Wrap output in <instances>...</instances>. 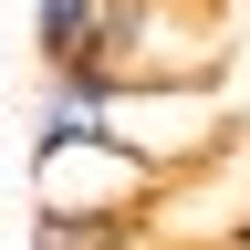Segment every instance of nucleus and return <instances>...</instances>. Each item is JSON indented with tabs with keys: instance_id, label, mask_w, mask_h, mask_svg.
Segmentation results:
<instances>
[{
	"instance_id": "7ed1b4c3",
	"label": "nucleus",
	"mask_w": 250,
	"mask_h": 250,
	"mask_svg": "<svg viewBox=\"0 0 250 250\" xmlns=\"http://www.w3.org/2000/svg\"><path fill=\"white\" fill-rule=\"evenodd\" d=\"M156 177L136 146L125 136H104V125H94V136H73V146H52V156H31V198H52V208H156Z\"/></svg>"
},
{
	"instance_id": "f257e3e1",
	"label": "nucleus",
	"mask_w": 250,
	"mask_h": 250,
	"mask_svg": "<svg viewBox=\"0 0 250 250\" xmlns=\"http://www.w3.org/2000/svg\"><path fill=\"white\" fill-rule=\"evenodd\" d=\"M94 73L104 83H219L229 73V11L219 0H115Z\"/></svg>"
},
{
	"instance_id": "20e7f679",
	"label": "nucleus",
	"mask_w": 250,
	"mask_h": 250,
	"mask_svg": "<svg viewBox=\"0 0 250 250\" xmlns=\"http://www.w3.org/2000/svg\"><path fill=\"white\" fill-rule=\"evenodd\" d=\"M104 21H115V0H31V62L42 73H94Z\"/></svg>"
},
{
	"instance_id": "f03ea898",
	"label": "nucleus",
	"mask_w": 250,
	"mask_h": 250,
	"mask_svg": "<svg viewBox=\"0 0 250 250\" xmlns=\"http://www.w3.org/2000/svg\"><path fill=\"white\" fill-rule=\"evenodd\" d=\"M104 136H125L156 177H177L229 146V104L219 83H104Z\"/></svg>"
},
{
	"instance_id": "39448f33",
	"label": "nucleus",
	"mask_w": 250,
	"mask_h": 250,
	"mask_svg": "<svg viewBox=\"0 0 250 250\" xmlns=\"http://www.w3.org/2000/svg\"><path fill=\"white\" fill-rule=\"evenodd\" d=\"M156 229L136 208H52V198H31V250H146Z\"/></svg>"
}]
</instances>
